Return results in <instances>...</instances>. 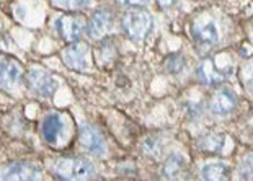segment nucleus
I'll use <instances>...</instances> for the list:
<instances>
[{
    "instance_id": "423d86ee",
    "label": "nucleus",
    "mask_w": 253,
    "mask_h": 181,
    "mask_svg": "<svg viewBox=\"0 0 253 181\" xmlns=\"http://www.w3.org/2000/svg\"><path fill=\"white\" fill-rule=\"evenodd\" d=\"M41 170L28 162H15L0 173L2 180H41Z\"/></svg>"
},
{
    "instance_id": "f3484780",
    "label": "nucleus",
    "mask_w": 253,
    "mask_h": 181,
    "mask_svg": "<svg viewBox=\"0 0 253 181\" xmlns=\"http://www.w3.org/2000/svg\"><path fill=\"white\" fill-rule=\"evenodd\" d=\"M91 0H52V5L61 10H80L88 7Z\"/></svg>"
},
{
    "instance_id": "ddd939ff",
    "label": "nucleus",
    "mask_w": 253,
    "mask_h": 181,
    "mask_svg": "<svg viewBox=\"0 0 253 181\" xmlns=\"http://www.w3.org/2000/svg\"><path fill=\"white\" fill-rule=\"evenodd\" d=\"M191 33H193V38L198 42H203V44H208V46L216 44L219 41V31L214 21H208V23L193 26Z\"/></svg>"
},
{
    "instance_id": "a211bd4d",
    "label": "nucleus",
    "mask_w": 253,
    "mask_h": 181,
    "mask_svg": "<svg viewBox=\"0 0 253 181\" xmlns=\"http://www.w3.org/2000/svg\"><path fill=\"white\" fill-rule=\"evenodd\" d=\"M165 69L171 73H178L185 69V59L178 54H171L165 62Z\"/></svg>"
},
{
    "instance_id": "4be33fe9",
    "label": "nucleus",
    "mask_w": 253,
    "mask_h": 181,
    "mask_svg": "<svg viewBox=\"0 0 253 181\" xmlns=\"http://www.w3.org/2000/svg\"><path fill=\"white\" fill-rule=\"evenodd\" d=\"M125 3L129 5V7L141 8V7H145V5L149 3V0H125Z\"/></svg>"
},
{
    "instance_id": "6e6552de",
    "label": "nucleus",
    "mask_w": 253,
    "mask_h": 181,
    "mask_svg": "<svg viewBox=\"0 0 253 181\" xmlns=\"http://www.w3.org/2000/svg\"><path fill=\"white\" fill-rule=\"evenodd\" d=\"M62 61L69 69H74V71H79V72H85L88 69L87 47L79 41L72 42L71 46H67L66 49L62 51Z\"/></svg>"
},
{
    "instance_id": "4468645a",
    "label": "nucleus",
    "mask_w": 253,
    "mask_h": 181,
    "mask_svg": "<svg viewBox=\"0 0 253 181\" xmlns=\"http://www.w3.org/2000/svg\"><path fill=\"white\" fill-rule=\"evenodd\" d=\"M203 180H225L229 177V167L224 162H209L201 170Z\"/></svg>"
},
{
    "instance_id": "f257e3e1",
    "label": "nucleus",
    "mask_w": 253,
    "mask_h": 181,
    "mask_svg": "<svg viewBox=\"0 0 253 181\" xmlns=\"http://www.w3.org/2000/svg\"><path fill=\"white\" fill-rule=\"evenodd\" d=\"M54 172L61 180H88L93 177V165L85 158L66 157L56 162Z\"/></svg>"
},
{
    "instance_id": "9b49d317",
    "label": "nucleus",
    "mask_w": 253,
    "mask_h": 181,
    "mask_svg": "<svg viewBox=\"0 0 253 181\" xmlns=\"http://www.w3.org/2000/svg\"><path fill=\"white\" fill-rule=\"evenodd\" d=\"M198 77L204 85L208 87H214L224 80V73L217 71L216 66H214V61L212 59H204L198 67Z\"/></svg>"
},
{
    "instance_id": "5701e85b",
    "label": "nucleus",
    "mask_w": 253,
    "mask_h": 181,
    "mask_svg": "<svg viewBox=\"0 0 253 181\" xmlns=\"http://www.w3.org/2000/svg\"><path fill=\"white\" fill-rule=\"evenodd\" d=\"M176 2H178V0H159V5L164 10H167V8H171L173 5H176Z\"/></svg>"
},
{
    "instance_id": "9d476101",
    "label": "nucleus",
    "mask_w": 253,
    "mask_h": 181,
    "mask_svg": "<svg viewBox=\"0 0 253 181\" xmlns=\"http://www.w3.org/2000/svg\"><path fill=\"white\" fill-rule=\"evenodd\" d=\"M61 131H62L61 116L56 114V113L47 114L44 118V121H42V124H41V134H42V139L46 141V144L54 145V144L59 141Z\"/></svg>"
},
{
    "instance_id": "dca6fc26",
    "label": "nucleus",
    "mask_w": 253,
    "mask_h": 181,
    "mask_svg": "<svg viewBox=\"0 0 253 181\" xmlns=\"http://www.w3.org/2000/svg\"><path fill=\"white\" fill-rule=\"evenodd\" d=\"M185 167V158L181 153H171L164 163V175L167 178L176 177V173L181 172V168Z\"/></svg>"
},
{
    "instance_id": "20e7f679",
    "label": "nucleus",
    "mask_w": 253,
    "mask_h": 181,
    "mask_svg": "<svg viewBox=\"0 0 253 181\" xmlns=\"http://www.w3.org/2000/svg\"><path fill=\"white\" fill-rule=\"evenodd\" d=\"M85 20L80 15L75 13H66L61 15L56 20V30L59 36L67 41V42H77L80 38H82L84 31H85Z\"/></svg>"
},
{
    "instance_id": "6ab92c4d",
    "label": "nucleus",
    "mask_w": 253,
    "mask_h": 181,
    "mask_svg": "<svg viewBox=\"0 0 253 181\" xmlns=\"http://www.w3.org/2000/svg\"><path fill=\"white\" fill-rule=\"evenodd\" d=\"M239 177L242 180H253V155H249L240 163Z\"/></svg>"
},
{
    "instance_id": "39448f33",
    "label": "nucleus",
    "mask_w": 253,
    "mask_h": 181,
    "mask_svg": "<svg viewBox=\"0 0 253 181\" xmlns=\"http://www.w3.org/2000/svg\"><path fill=\"white\" fill-rule=\"evenodd\" d=\"M20 64L8 56L0 54V88H13L21 80Z\"/></svg>"
},
{
    "instance_id": "1a4fd4ad",
    "label": "nucleus",
    "mask_w": 253,
    "mask_h": 181,
    "mask_svg": "<svg viewBox=\"0 0 253 181\" xmlns=\"http://www.w3.org/2000/svg\"><path fill=\"white\" fill-rule=\"evenodd\" d=\"M80 142H82L84 148H87L90 153H95V155H103L106 152L105 137L91 124L82 126V129H80Z\"/></svg>"
},
{
    "instance_id": "0eeeda50",
    "label": "nucleus",
    "mask_w": 253,
    "mask_h": 181,
    "mask_svg": "<svg viewBox=\"0 0 253 181\" xmlns=\"http://www.w3.org/2000/svg\"><path fill=\"white\" fill-rule=\"evenodd\" d=\"M237 105V97L230 88H219L209 101V109L216 116H227Z\"/></svg>"
},
{
    "instance_id": "2eb2a0df",
    "label": "nucleus",
    "mask_w": 253,
    "mask_h": 181,
    "mask_svg": "<svg viewBox=\"0 0 253 181\" xmlns=\"http://www.w3.org/2000/svg\"><path fill=\"white\" fill-rule=\"evenodd\" d=\"M224 136L222 134H208L199 139L198 145L201 150L209 153H219L224 148Z\"/></svg>"
},
{
    "instance_id": "f8f14e48",
    "label": "nucleus",
    "mask_w": 253,
    "mask_h": 181,
    "mask_svg": "<svg viewBox=\"0 0 253 181\" xmlns=\"http://www.w3.org/2000/svg\"><path fill=\"white\" fill-rule=\"evenodd\" d=\"M110 26V15L106 10H98L91 15V18L88 20V25H87V33L90 38L93 39H98L101 36L105 35V31L108 30Z\"/></svg>"
},
{
    "instance_id": "7ed1b4c3",
    "label": "nucleus",
    "mask_w": 253,
    "mask_h": 181,
    "mask_svg": "<svg viewBox=\"0 0 253 181\" xmlns=\"http://www.w3.org/2000/svg\"><path fill=\"white\" fill-rule=\"evenodd\" d=\"M26 85L31 92L41 98H51L57 90L56 78L44 69H30L26 75Z\"/></svg>"
},
{
    "instance_id": "412c9836",
    "label": "nucleus",
    "mask_w": 253,
    "mask_h": 181,
    "mask_svg": "<svg viewBox=\"0 0 253 181\" xmlns=\"http://www.w3.org/2000/svg\"><path fill=\"white\" fill-rule=\"evenodd\" d=\"M142 148H144V152L147 153V155H159V152H160V145L157 144V141L152 139V137L144 142Z\"/></svg>"
},
{
    "instance_id": "f03ea898",
    "label": "nucleus",
    "mask_w": 253,
    "mask_h": 181,
    "mask_svg": "<svg viewBox=\"0 0 253 181\" xmlns=\"http://www.w3.org/2000/svg\"><path fill=\"white\" fill-rule=\"evenodd\" d=\"M152 28V17L144 10H131L123 17V30L129 39L142 41Z\"/></svg>"
},
{
    "instance_id": "aec40b11",
    "label": "nucleus",
    "mask_w": 253,
    "mask_h": 181,
    "mask_svg": "<svg viewBox=\"0 0 253 181\" xmlns=\"http://www.w3.org/2000/svg\"><path fill=\"white\" fill-rule=\"evenodd\" d=\"M242 77H244V83L247 85V88L253 92V59L249 61L244 66V71H242Z\"/></svg>"
}]
</instances>
